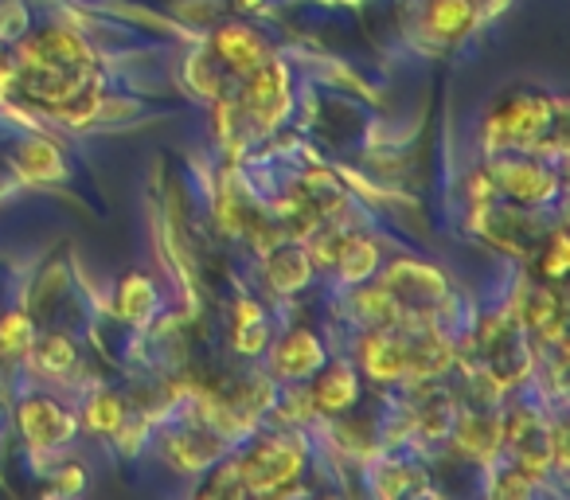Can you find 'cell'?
Listing matches in <instances>:
<instances>
[{"mask_svg": "<svg viewBox=\"0 0 570 500\" xmlns=\"http://www.w3.org/2000/svg\"><path fill=\"white\" fill-rule=\"evenodd\" d=\"M559 106L547 95L535 90H515L504 102L497 106V114L484 126V145L492 153L500 149H531V145H543V137L551 129H559Z\"/></svg>", "mask_w": 570, "mask_h": 500, "instance_id": "1", "label": "cell"}, {"mask_svg": "<svg viewBox=\"0 0 570 500\" xmlns=\"http://www.w3.org/2000/svg\"><path fill=\"white\" fill-rule=\"evenodd\" d=\"M153 310H157V286H153L149 278H141V274L121 278L118 294H114V313L134 321V325H141V321L153 317Z\"/></svg>", "mask_w": 570, "mask_h": 500, "instance_id": "14", "label": "cell"}, {"mask_svg": "<svg viewBox=\"0 0 570 500\" xmlns=\"http://www.w3.org/2000/svg\"><path fill=\"white\" fill-rule=\"evenodd\" d=\"M36 344V321L28 317L24 310H12L0 317V352L9 356H20Z\"/></svg>", "mask_w": 570, "mask_h": 500, "instance_id": "18", "label": "cell"}, {"mask_svg": "<svg viewBox=\"0 0 570 500\" xmlns=\"http://www.w3.org/2000/svg\"><path fill=\"white\" fill-rule=\"evenodd\" d=\"M305 469V450L294 434H266L238 458L246 492H285Z\"/></svg>", "mask_w": 570, "mask_h": 500, "instance_id": "2", "label": "cell"}, {"mask_svg": "<svg viewBox=\"0 0 570 500\" xmlns=\"http://www.w3.org/2000/svg\"><path fill=\"white\" fill-rule=\"evenodd\" d=\"M473 20H476L473 0H430L426 4V28L438 36H450V40L465 36L473 28Z\"/></svg>", "mask_w": 570, "mask_h": 500, "instance_id": "15", "label": "cell"}, {"mask_svg": "<svg viewBox=\"0 0 570 500\" xmlns=\"http://www.w3.org/2000/svg\"><path fill=\"white\" fill-rule=\"evenodd\" d=\"M219 453H223V442H196V434H188V438H176L173 461L180 469H204L207 461H215Z\"/></svg>", "mask_w": 570, "mask_h": 500, "instance_id": "21", "label": "cell"}, {"mask_svg": "<svg viewBox=\"0 0 570 500\" xmlns=\"http://www.w3.org/2000/svg\"><path fill=\"white\" fill-rule=\"evenodd\" d=\"M360 360H364V372L372 380H403L406 375V333H399V325L391 329H372L360 344Z\"/></svg>", "mask_w": 570, "mask_h": 500, "instance_id": "8", "label": "cell"}, {"mask_svg": "<svg viewBox=\"0 0 570 500\" xmlns=\"http://www.w3.org/2000/svg\"><path fill=\"white\" fill-rule=\"evenodd\" d=\"M17 168L24 180H63L67 168L48 141H24L17 149Z\"/></svg>", "mask_w": 570, "mask_h": 500, "instance_id": "17", "label": "cell"}, {"mask_svg": "<svg viewBox=\"0 0 570 500\" xmlns=\"http://www.w3.org/2000/svg\"><path fill=\"white\" fill-rule=\"evenodd\" d=\"M28 32V9L20 0H0V43L20 40Z\"/></svg>", "mask_w": 570, "mask_h": 500, "instance_id": "23", "label": "cell"}, {"mask_svg": "<svg viewBox=\"0 0 570 500\" xmlns=\"http://www.w3.org/2000/svg\"><path fill=\"white\" fill-rule=\"evenodd\" d=\"M191 82H196V90L199 95H207V98H219V90H223V63L215 56H199V59H191Z\"/></svg>", "mask_w": 570, "mask_h": 500, "instance_id": "22", "label": "cell"}, {"mask_svg": "<svg viewBox=\"0 0 570 500\" xmlns=\"http://www.w3.org/2000/svg\"><path fill=\"white\" fill-rule=\"evenodd\" d=\"M212 56L219 59L227 71L246 75L266 59V48H262L258 32H250V28H243V24H227L212 36Z\"/></svg>", "mask_w": 570, "mask_h": 500, "instance_id": "10", "label": "cell"}, {"mask_svg": "<svg viewBox=\"0 0 570 500\" xmlns=\"http://www.w3.org/2000/svg\"><path fill=\"white\" fill-rule=\"evenodd\" d=\"M383 286L395 294V302L403 305L406 317H414V313H426L430 305H438L445 297V278L438 271H430V266L422 263H411V258H403V263H395L387 271V278H383Z\"/></svg>", "mask_w": 570, "mask_h": 500, "instance_id": "7", "label": "cell"}, {"mask_svg": "<svg viewBox=\"0 0 570 500\" xmlns=\"http://www.w3.org/2000/svg\"><path fill=\"white\" fill-rule=\"evenodd\" d=\"M356 395H360L356 372H352L348 364H336V367H328L325 375H317V383H313V391H309V403H313V411L344 414V411H352Z\"/></svg>", "mask_w": 570, "mask_h": 500, "instance_id": "12", "label": "cell"}, {"mask_svg": "<svg viewBox=\"0 0 570 500\" xmlns=\"http://www.w3.org/2000/svg\"><path fill=\"white\" fill-rule=\"evenodd\" d=\"M17 422H20V434L28 438V445L40 453L59 450V445H67L75 438V414L48 395L24 399L17 411Z\"/></svg>", "mask_w": 570, "mask_h": 500, "instance_id": "6", "label": "cell"}, {"mask_svg": "<svg viewBox=\"0 0 570 500\" xmlns=\"http://www.w3.org/2000/svg\"><path fill=\"white\" fill-rule=\"evenodd\" d=\"M230 344H235L243 356L266 352L269 325H266V313H262L258 302H238V313H235V321H230Z\"/></svg>", "mask_w": 570, "mask_h": 500, "instance_id": "13", "label": "cell"}, {"mask_svg": "<svg viewBox=\"0 0 570 500\" xmlns=\"http://www.w3.org/2000/svg\"><path fill=\"white\" fill-rule=\"evenodd\" d=\"M87 422H90V430H102V434H114V430H121V422H126V406H121V399H118V395L102 391V395L90 399Z\"/></svg>", "mask_w": 570, "mask_h": 500, "instance_id": "20", "label": "cell"}, {"mask_svg": "<svg viewBox=\"0 0 570 500\" xmlns=\"http://www.w3.org/2000/svg\"><path fill=\"white\" fill-rule=\"evenodd\" d=\"M476 231H481L484 243H492L497 251H508V255H520V258H531L539 255V246H543L547 231L535 215L528 212H515V207H504V204H476Z\"/></svg>", "mask_w": 570, "mask_h": 500, "instance_id": "3", "label": "cell"}, {"mask_svg": "<svg viewBox=\"0 0 570 500\" xmlns=\"http://www.w3.org/2000/svg\"><path fill=\"white\" fill-rule=\"evenodd\" d=\"M313 278V258L305 246L297 243H282L269 251L266 258V282L277 290V294H297L305 282Z\"/></svg>", "mask_w": 570, "mask_h": 500, "instance_id": "11", "label": "cell"}, {"mask_svg": "<svg viewBox=\"0 0 570 500\" xmlns=\"http://www.w3.org/2000/svg\"><path fill=\"white\" fill-rule=\"evenodd\" d=\"M321 367H325V344H321V336L297 329V333L282 336L274 344V372L282 380H309Z\"/></svg>", "mask_w": 570, "mask_h": 500, "instance_id": "9", "label": "cell"}, {"mask_svg": "<svg viewBox=\"0 0 570 500\" xmlns=\"http://www.w3.org/2000/svg\"><path fill=\"white\" fill-rule=\"evenodd\" d=\"M489 180L497 188V196H508L520 207H535L559 192L554 173L535 157H500L489 165Z\"/></svg>", "mask_w": 570, "mask_h": 500, "instance_id": "4", "label": "cell"}, {"mask_svg": "<svg viewBox=\"0 0 570 500\" xmlns=\"http://www.w3.org/2000/svg\"><path fill=\"white\" fill-rule=\"evenodd\" d=\"M36 352H40V367L43 372H51V375H63V372H71V364H75V341L71 336H43L40 344H32Z\"/></svg>", "mask_w": 570, "mask_h": 500, "instance_id": "19", "label": "cell"}, {"mask_svg": "<svg viewBox=\"0 0 570 500\" xmlns=\"http://www.w3.org/2000/svg\"><path fill=\"white\" fill-rule=\"evenodd\" d=\"M243 106L258 129H274L289 110V71L277 59H262L254 71H246Z\"/></svg>", "mask_w": 570, "mask_h": 500, "instance_id": "5", "label": "cell"}, {"mask_svg": "<svg viewBox=\"0 0 570 500\" xmlns=\"http://www.w3.org/2000/svg\"><path fill=\"white\" fill-rule=\"evenodd\" d=\"M375 266H380V251H375V243H367V238H360L356 231H348V238H344L333 271L341 274L344 282H364Z\"/></svg>", "mask_w": 570, "mask_h": 500, "instance_id": "16", "label": "cell"}]
</instances>
